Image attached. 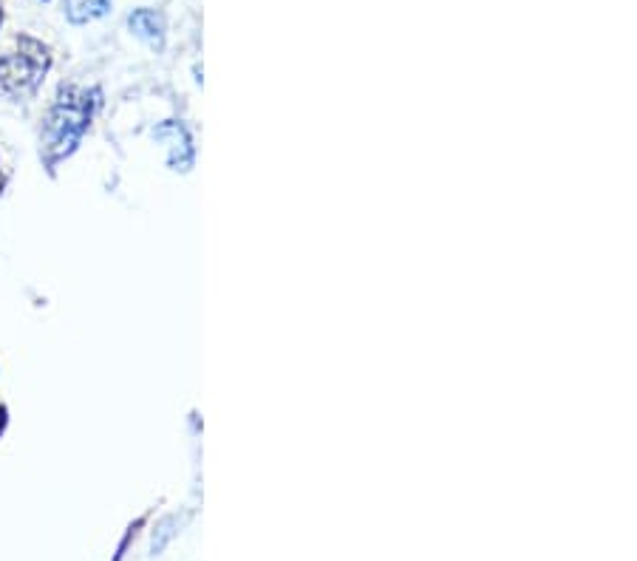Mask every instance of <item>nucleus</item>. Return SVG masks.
Returning <instances> with one entry per match:
<instances>
[{"instance_id": "nucleus-1", "label": "nucleus", "mask_w": 637, "mask_h": 561, "mask_svg": "<svg viewBox=\"0 0 637 561\" xmlns=\"http://www.w3.org/2000/svg\"><path fill=\"white\" fill-rule=\"evenodd\" d=\"M103 105V91L83 89V85H60L51 103L49 114L43 119L40 131V160L43 165L55 171L63 160L80 148L89 133L91 122Z\"/></svg>"}, {"instance_id": "nucleus-2", "label": "nucleus", "mask_w": 637, "mask_h": 561, "mask_svg": "<svg viewBox=\"0 0 637 561\" xmlns=\"http://www.w3.org/2000/svg\"><path fill=\"white\" fill-rule=\"evenodd\" d=\"M51 69V49L37 37L17 35L14 49L0 57V100L21 103L35 97Z\"/></svg>"}, {"instance_id": "nucleus-3", "label": "nucleus", "mask_w": 637, "mask_h": 561, "mask_svg": "<svg viewBox=\"0 0 637 561\" xmlns=\"http://www.w3.org/2000/svg\"><path fill=\"white\" fill-rule=\"evenodd\" d=\"M128 28H131L133 35L139 40H145L151 49L162 51L165 49V14L156 12V9H137V12L128 14Z\"/></svg>"}, {"instance_id": "nucleus-4", "label": "nucleus", "mask_w": 637, "mask_h": 561, "mask_svg": "<svg viewBox=\"0 0 637 561\" xmlns=\"http://www.w3.org/2000/svg\"><path fill=\"white\" fill-rule=\"evenodd\" d=\"M114 0H63L66 7V17L74 26H83V23L99 21L103 14H108Z\"/></svg>"}, {"instance_id": "nucleus-5", "label": "nucleus", "mask_w": 637, "mask_h": 561, "mask_svg": "<svg viewBox=\"0 0 637 561\" xmlns=\"http://www.w3.org/2000/svg\"><path fill=\"white\" fill-rule=\"evenodd\" d=\"M7 425H9V411H7V406L0 402V436H3V431H7Z\"/></svg>"}, {"instance_id": "nucleus-6", "label": "nucleus", "mask_w": 637, "mask_h": 561, "mask_svg": "<svg viewBox=\"0 0 637 561\" xmlns=\"http://www.w3.org/2000/svg\"><path fill=\"white\" fill-rule=\"evenodd\" d=\"M3 187H7V176H3V171H0V194H3Z\"/></svg>"}, {"instance_id": "nucleus-7", "label": "nucleus", "mask_w": 637, "mask_h": 561, "mask_svg": "<svg viewBox=\"0 0 637 561\" xmlns=\"http://www.w3.org/2000/svg\"><path fill=\"white\" fill-rule=\"evenodd\" d=\"M0 26H3V3H0Z\"/></svg>"}]
</instances>
